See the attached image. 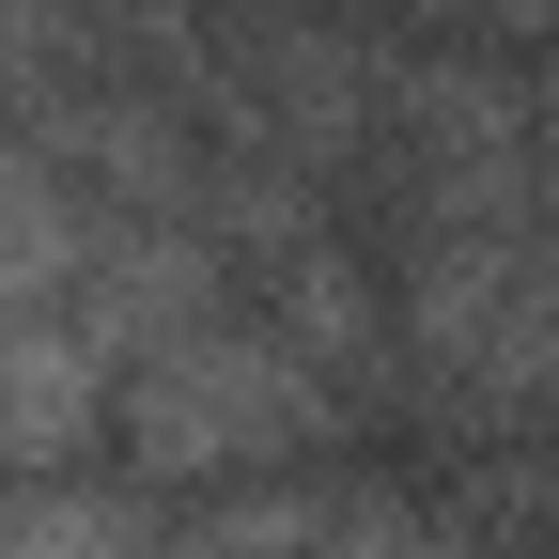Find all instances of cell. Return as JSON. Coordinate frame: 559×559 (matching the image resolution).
Returning a JSON list of instances; mask_svg holds the SVG:
<instances>
[{
	"label": "cell",
	"mask_w": 559,
	"mask_h": 559,
	"mask_svg": "<svg viewBox=\"0 0 559 559\" xmlns=\"http://www.w3.org/2000/svg\"><path fill=\"white\" fill-rule=\"evenodd\" d=\"M326 419H342L326 373L280 326H234V311L187 326V342H156V358L124 373V451L171 466V481H264V466H296Z\"/></svg>",
	"instance_id": "6da1fadb"
},
{
	"label": "cell",
	"mask_w": 559,
	"mask_h": 559,
	"mask_svg": "<svg viewBox=\"0 0 559 559\" xmlns=\"http://www.w3.org/2000/svg\"><path fill=\"white\" fill-rule=\"evenodd\" d=\"M0 559H171L124 498H79V481H0Z\"/></svg>",
	"instance_id": "7a4b0ae2"
}]
</instances>
